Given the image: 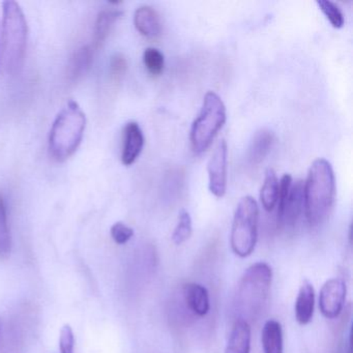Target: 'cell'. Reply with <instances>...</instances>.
<instances>
[{"mask_svg":"<svg viewBox=\"0 0 353 353\" xmlns=\"http://www.w3.org/2000/svg\"><path fill=\"white\" fill-rule=\"evenodd\" d=\"M336 196V179L332 165L325 159L312 163L303 185V210L311 227L321 225L330 216Z\"/></svg>","mask_w":353,"mask_h":353,"instance_id":"cell-1","label":"cell"},{"mask_svg":"<svg viewBox=\"0 0 353 353\" xmlns=\"http://www.w3.org/2000/svg\"><path fill=\"white\" fill-rule=\"evenodd\" d=\"M86 117L75 101H70L57 114L49 136L53 158L65 161L79 148L85 130Z\"/></svg>","mask_w":353,"mask_h":353,"instance_id":"cell-2","label":"cell"},{"mask_svg":"<svg viewBox=\"0 0 353 353\" xmlns=\"http://www.w3.org/2000/svg\"><path fill=\"white\" fill-rule=\"evenodd\" d=\"M272 281V268L265 262H257L243 272L236 294V305L241 319L249 322V319L258 317L263 311Z\"/></svg>","mask_w":353,"mask_h":353,"instance_id":"cell-3","label":"cell"},{"mask_svg":"<svg viewBox=\"0 0 353 353\" xmlns=\"http://www.w3.org/2000/svg\"><path fill=\"white\" fill-rule=\"evenodd\" d=\"M28 42V22L20 6L13 0L3 3V54L6 69L16 73L21 68Z\"/></svg>","mask_w":353,"mask_h":353,"instance_id":"cell-4","label":"cell"},{"mask_svg":"<svg viewBox=\"0 0 353 353\" xmlns=\"http://www.w3.org/2000/svg\"><path fill=\"white\" fill-rule=\"evenodd\" d=\"M226 115V107L222 99L216 92H208L190 134L192 150L195 154H202L210 148L224 125Z\"/></svg>","mask_w":353,"mask_h":353,"instance_id":"cell-5","label":"cell"},{"mask_svg":"<svg viewBox=\"0 0 353 353\" xmlns=\"http://www.w3.org/2000/svg\"><path fill=\"white\" fill-rule=\"evenodd\" d=\"M259 208L251 196L241 198L233 216L230 245L233 253L241 258L251 255L257 243Z\"/></svg>","mask_w":353,"mask_h":353,"instance_id":"cell-6","label":"cell"},{"mask_svg":"<svg viewBox=\"0 0 353 353\" xmlns=\"http://www.w3.org/2000/svg\"><path fill=\"white\" fill-rule=\"evenodd\" d=\"M347 287L341 279H330L320 290L319 309L327 319H336L344 309Z\"/></svg>","mask_w":353,"mask_h":353,"instance_id":"cell-7","label":"cell"},{"mask_svg":"<svg viewBox=\"0 0 353 353\" xmlns=\"http://www.w3.org/2000/svg\"><path fill=\"white\" fill-rule=\"evenodd\" d=\"M227 164H228V148L224 139L219 142L210 157L208 165L210 177V193L218 198H222L227 190Z\"/></svg>","mask_w":353,"mask_h":353,"instance_id":"cell-8","label":"cell"},{"mask_svg":"<svg viewBox=\"0 0 353 353\" xmlns=\"http://www.w3.org/2000/svg\"><path fill=\"white\" fill-rule=\"evenodd\" d=\"M303 185L305 181H297L294 185H291L286 203L278 214V226L280 228L294 226L301 216L305 204Z\"/></svg>","mask_w":353,"mask_h":353,"instance_id":"cell-9","label":"cell"},{"mask_svg":"<svg viewBox=\"0 0 353 353\" xmlns=\"http://www.w3.org/2000/svg\"><path fill=\"white\" fill-rule=\"evenodd\" d=\"M144 145V136L141 128L135 121H130L123 131V148L121 161L125 166L134 164L141 154Z\"/></svg>","mask_w":353,"mask_h":353,"instance_id":"cell-10","label":"cell"},{"mask_svg":"<svg viewBox=\"0 0 353 353\" xmlns=\"http://www.w3.org/2000/svg\"><path fill=\"white\" fill-rule=\"evenodd\" d=\"M134 24L136 30L148 39L156 40L162 32V23L160 16L154 8L142 6L136 10L134 15Z\"/></svg>","mask_w":353,"mask_h":353,"instance_id":"cell-11","label":"cell"},{"mask_svg":"<svg viewBox=\"0 0 353 353\" xmlns=\"http://www.w3.org/2000/svg\"><path fill=\"white\" fill-rule=\"evenodd\" d=\"M183 297L192 313L199 317L208 315L210 310V294L208 289L197 283H189L183 286Z\"/></svg>","mask_w":353,"mask_h":353,"instance_id":"cell-12","label":"cell"},{"mask_svg":"<svg viewBox=\"0 0 353 353\" xmlns=\"http://www.w3.org/2000/svg\"><path fill=\"white\" fill-rule=\"evenodd\" d=\"M314 307H315V291L313 285L305 280L299 288L296 301H295L294 312L296 321L301 325H307L313 319Z\"/></svg>","mask_w":353,"mask_h":353,"instance_id":"cell-13","label":"cell"},{"mask_svg":"<svg viewBox=\"0 0 353 353\" xmlns=\"http://www.w3.org/2000/svg\"><path fill=\"white\" fill-rule=\"evenodd\" d=\"M251 338V325L249 322L237 318L231 330L225 353H250Z\"/></svg>","mask_w":353,"mask_h":353,"instance_id":"cell-14","label":"cell"},{"mask_svg":"<svg viewBox=\"0 0 353 353\" xmlns=\"http://www.w3.org/2000/svg\"><path fill=\"white\" fill-rule=\"evenodd\" d=\"M121 14L123 12L114 7L105 8L99 13L94 32V44L96 48H100L108 38L113 26L117 23Z\"/></svg>","mask_w":353,"mask_h":353,"instance_id":"cell-15","label":"cell"},{"mask_svg":"<svg viewBox=\"0 0 353 353\" xmlns=\"http://www.w3.org/2000/svg\"><path fill=\"white\" fill-rule=\"evenodd\" d=\"M94 61L92 47L82 46L74 52L70 59L68 76L71 81H78L90 71Z\"/></svg>","mask_w":353,"mask_h":353,"instance_id":"cell-16","label":"cell"},{"mask_svg":"<svg viewBox=\"0 0 353 353\" xmlns=\"http://www.w3.org/2000/svg\"><path fill=\"white\" fill-rule=\"evenodd\" d=\"M274 142V134L270 130L261 129L256 132L249 148L250 164L256 166L263 162L272 150Z\"/></svg>","mask_w":353,"mask_h":353,"instance_id":"cell-17","label":"cell"},{"mask_svg":"<svg viewBox=\"0 0 353 353\" xmlns=\"http://www.w3.org/2000/svg\"><path fill=\"white\" fill-rule=\"evenodd\" d=\"M261 342L264 353H283V328L280 322L270 319L264 323Z\"/></svg>","mask_w":353,"mask_h":353,"instance_id":"cell-18","label":"cell"},{"mask_svg":"<svg viewBox=\"0 0 353 353\" xmlns=\"http://www.w3.org/2000/svg\"><path fill=\"white\" fill-rule=\"evenodd\" d=\"M279 181L276 172L268 168L260 191V201L266 212H272L278 201Z\"/></svg>","mask_w":353,"mask_h":353,"instance_id":"cell-19","label":"cell"},{"mask_svg":"<svg viewBox=\"0 0 353 353\" xmlns=\"http://www.w3.org/2000/svg\"><path fill=\"white\" fill-rule=\"evenodd\" d=\"M12 251V236L8 221L7 205L0 195V260L9 258Z\"/></svg>","mask_w":353,"mask_h":353,"instance_id":"cell-20","label":"cell"},{"mask_svg":"<svg viewBox=\"0 0 353 353\" xmlns=\"http://www.w3.org/2000/svg\"><path fill=\"white\" fill-rule=\"evenodd\" d=\"M143 63L145 69L152 76H160L164 71L165 57L160 50L148 48L143 53Z\"/></svg>","mask_w":353,"mask_h":353,"instance_id":"cell-21","label":"cell"},{"mask_svg":"<svg viewBox=\"0 0 353 353\" xmlns=\"http://www.w3.org/2000/svg\"><path fill=\"white\" fill-rule=\"evenodd\" d=\"M192 219L187 210H183L179 212V223L175 227L172 234V241L175 245H183L191 237Z\"/></svg>","mask_w":353,"mask_h":353,"instance_id":"cell-22","label":"cell"},{"mask_svg":"<svg viewBox=\"0 0 353 353\" xmlns=\"http://www.w3.org/2000/svg\"><path fill=\"white\" fill-rule=\"evenodd\" d=\"M316 3L334 28H342L344 26V15L336 3H332L330 0H317Z\"/></svg>","mask_w":353,"mask_h":353,"instance_id":"cell-23","label":"cell"},{"mask_svg":"<svg viewBox=\"0 0 353 353\" xmlns=\"http://www.w3.org/2000/svg\"><path fill=\"white\" fill-rule=\"evenodd\" d=\"M111 236L117 245H125L133 237L134 230L128 225L121 222L115 223L111 227Z\"/></svg>","mask_w":353,"mask_h":353,"instance_id":"cell-24","label":"cell"},{"mask_svg":"<svg viewBox=\"0 0 353 353\" xmlns=\"http://www.w3.org/2000/svg\"><path fill=\"white\" fill-rule=\"evenodd\" d=\"M75 347V336L69 324L63 326L59 336V348L61 353H74Z\"/></svg>","mask_w":353,"mask_h":353,"instance_id":"cell-25","label":"cell"},{"mask_svg":"<svg viewBox=\"0 0 353 353\" xmlns=\"http://www.w3.org/2000/svg\"><path fill=\"white\" fill-rule=\"evenodd\" d=\"M127 59L121 53L113 55L110 61V73L113 78L119 80L127 71Z\"/></svg>","mask_w":353,"mask_h":353,"instance_id":"cell-26","label":"cell"}]
</instances>
